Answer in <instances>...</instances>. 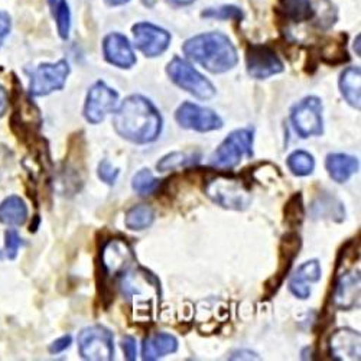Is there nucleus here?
Masks as SVG:
<instances>
[{
  "label": "nucleus",
  "mask_w": 361,
  "mask_h": 361,
  "mask_svg": "<svg viewBox=\"0 0 361 361\" xmlns=\"http://www.w3.org/2000/svg\"><path fill=\"white\" fill-rule=\"evenodd\" d=\"M113 128L120 137L136 145H147L159 139L164 129V118L149 99L132 94L116 110Z\"/></svg>",
  "instance_id": "f257e3e1"
},
{
  "label": "nucleus",
  "mask_w": 361,
  "mask_h": 361,
  "mask_svg": "<svg viewBox=\"0 0 361 361\" xmlns=\"http://www.w3.org/2000/svg\"><path fill=\"white\" fill-rule=\"evenodd\" d=\"M185 56L213 74L233 70L238 63L237 49L231 39L221 32L195 35L183 45Z\"/></svg>",
  "instance_id": "f03ea898"
},
{
  "label": "nucleus",
  "mask_w": 361,
  "mask_h": 361,
  "mask_svg": "<svg viewBox=\"0 0 361 361\" xmlns=\"http://www.w3.org/2000/svg\"><path fill=\"white\" fill-rule=\"evenodd\" d=\"M136 263V255L126 238L111 237L106 240L99 256L103 299L109 295V298L113 300V292L107 285H111L118 275H122L125 270Z\"/></svg>",
  "instance_id": "7ed1b4c3"
},
{
  "label": "nucleus",
  "mask_w": 361,
  "mask_h": 361,
  "mask_svg": "<svg viewBox=\"0 0 361 361\" xmlns=\"http://www.w3.org/2000/svg\"><path fill=\"white\" fill-rule=\"evenodd\" d=\"M208 198L217 205L234 212H245L252 204L250 187L233 175H217L209 178L204 187Z\"/></svg>",
  "instance_id": "20e7f679"
},
{
  "label": "nucleus",
  "mask_w": 361,
  "mask_h": 361,
  "mask_svg": "<svg viewBox=\"0 0 361 361\" xmlns=\"http://www.w3.org/2000/svg\"><path fill=\"white\" fill-rule=\"evenodd\" d=\"M118 289L133 304L152 305V300L161 298V282L150 270L137 263L118 275Z\"/></svg>",
  "instance_id": "39448f33"
},
{
  "label": "nucleus",
  "mask_w": 361,
  "mask_h": 361,
  "mask_svg": "<svg viewBox=\"0 0 361 361\" xmlns=\"http://www.w3.org/2000/svg\"><path fill=\"white\" fill-rule=\"evenodd\" d=\"M255 130L252 128L233 130L209 158V165L216 169L230 171L253 157Z\"/></svg>",
  "instance_id": "423d86ee"
},
{
  "label": "nucleus",
  "mask_w": 361,
  "mask_h": 361,
  "mask_svg": "<svg viewBox=\"0 0 361 361\" xmlns=\"http://www.w3.org/2000/svg\"><path fill=\"white\" fill-rule=\"evenodd\" d=\"M166 74L179 88L185 90L187 93L198 100H209L217 93L214 84L197 71L188 61L180 56H173L168 67Z\"/></svg>",
  "instance_id": "0eeeda50"
},
{
  "label": "nucleus",
  "mask_w": 361,
  "mask_h": 361,
  "mask_svg": "<svg viewBox=\"0 0 361 361\" xmlns=\"http://www.w3.org/2000/svg\"><path fill=\"white\" fill-rule=\"evenodd\" d=\"M71 73L67 59H59L56 63H45L37 67L29 81V96L45 97L54 92L63 90Z\"/></svg>",
  "instance_id": "6e6552de"
},
{
  "label": "nucleus",
  "mask_w": 361,
  "mask_h": 361,
  "mask_svg": "<svg viewBox=\"0 0 361 361\" xmlns=\"http://www.w3.org/2000/svg\"><path fill=\"white\" fill-rule=\"evenodd\" d=\"M290 123L299 137L321 136L324 133L321 99L308 96L296 103L290 110Z\"/></svg>",
  "instance_id": "1a4fd4ad"
},
{
  "label": "nucleus",
  "mask_w": 361,
  "mask_h": 361,
  "mask_svg": "<svg viewBox=\"0 0 361 361\" xmlns=\"http://www.w3.org/2000/svg\"><path fill=\"white\" fill-rule=\"evenodd\" d=\"M78 351L88 361H110L114 358V338L106 326L92 325L78 336Z\"/></svg>",
  "instance_id": "9d476101"
},
{
  "label": "nucleus",
  "mask_w": 361,
  "mask_h": 361,
  "mask_svg": "<svg viewBox=\"0 0 361 361\" xmlns=\"http://www.w3.org/2000/svg\"><path fill=\"white\" fill-rule=\"evenodd\" d=\"M175 120L180 128L200 133L214 132L223 128V120L214 110L201 107L191 102H185L178 107Z\"/></svg>",
  "instance_id": "9b49d317"
},
{
  "label": "nucleus",
  "mask_w": 361,
  "mask_h": 361,
  "mask_svg": "<svg viewBox=\"0 0 361 361\" xmlns=\"http://www.w3.org/2000/svg\"><path fill=\"white\" fill-rule=\"evenodd\" d=\"M118 94L104 81H97L88 90L82 114L88 123L99 125L116 109Z\"/></svg>",
  "instance_id": "f8f14e48"
},
{
  "label": "nucleus",
  "mask_w": 361,
  "mask_h": 361,
  "mask_svg": "<svg viewBox=\"0 0 361 361\" xmlns=\"http://www.w3.org/2000/svg\"><path fill=\"white\" fill-rule=\"evenodd\" d=\"M246 68L247 74L256 80H266L283 73L285 70L282 59L275 49L264 44L249 45L246 51Z\"/></svg>",
  "instance_id": "ddd939ff"
},
{
  "label": "nucleus",
  "mask_w": 361,
  "mask_h": 361,
  "mask_svg": "<svg viewBox=\"0 0 361 361\" xmlns=\"http://www.w3.org/2000/svg\"><path fill=\"white\" fill-rule=\"evenodd\" d=\"M135 45L146 58H157L171 45V34L166 29L150 22H139L132 27Z\"/></svg>",
  "instance_id": "4468645a"
},
{
  "label": "nucleus",
  "mask_w": 361,
  "mask_h": 361,
  "mask_svg": "<svg viewBox=\"0 0 361 361\" xmlns=\"http://www.w3.org/2000/svg\"><path fill=\"white\" fill-rule=\"evenodd\" d=\"M360 270H345L337 276L331 304L337 310L351 311L360 304Z\"/></svg>",
  "instance_id": "2eb2a0df"
},
{
  "label": "nucleus",
  "mask_w": 361,
  "mask_h": 361,
  "mask_svg": "<svg viewBox=\"0 0 361 361\" xmlns=\"http://www.w3.org/2000/svg\"><path fill=\"white\" fill-rule=\"evenodd\" d=\"M300 243L302 242H300V237L296 231H289L282 237L281 246H279V269H278V274L267 281V283H272V286L270 285L266 286L267 296H272L274 293L278 292L279 286L285 279V275H288L292 263L299 255Z\"/></svg>",
  "instance_id": "dca6fc26"
},
{
  "label": "nucleus",
  "mask_w": 361,
  "mask_h": 361,
  "mask_svg": "<svg viewBox=\"0 0 361 361\" xmlns=\"http://www.w3.org/2000/svg\"><path fill=\"white\" fill-rule=\"evenodd\" d=\"M103 55L109 64L122 70H129L136 64V54L132 44L118 32H111L103 39Z\"/></svg>",
  "instance_id": "f3484780"
},
{
  "label": "nucleus",
  "mask_w": 361,
  "mask_h": 361,
  "mask_svg": "<svg viewBox=\"0 0 361 361\" xmlns=\"http://www.w3.org/2000/svg\"><path fill=\"white\" fill-rule=\"evenodd\" d=\"M321 264L317 259L308 260L300 264L295 275L289 279V290L298 299H308L311 296V283H317L321 281Z\"/></svg>",
  "instance_id": "a211bd4d"
},
{
  "label": "nucleus",
  "mask_w": 361,
  "mask_h": 361,
  "mask_svg": "<svg viewBox=\"0 0 361 361\" xmlns=\"http://www.w3.org/2000/svg\"><path fill=\"white\" fill-rule=\"evenodd\" d=\"M361 337L358 331L340 328L331 336L329 350L336 360H360Z\"/></svg>",
  "instance_id": "6ab92c4d"
},
{
  "label": "nucleus",
  "mask_w": 361,
  "mask_h": 361,
  "mask_svg": "<svg viewBox=\"0 0 361 361\" xmlns=\"http://www.w3.org/2000/svg\"><path fill=\"white\" fill-rule=\"evenodd\" d=\"M311 216L312 219L341 223L345 220V208L336 195L329 192H319L311 202Z\"/></svg>",
  "instance_id": "aec40b11"
},
{
  "label": "nucleus",
  "mask_w": 361,
  "mask_h": 361,
  "mask_svg": "<svg viewBox=\"0 0 361 361\" xmlns=\"http://www.w3.org/2000/svg\"><path fill=\"white\" fill-rule=\"evenodd\" d=\"M178 340L175 336L168 333H157L143 340L142 358L145 361H155L168 354L178 351Z\"/></svg>",
  "instance_id": "412c9836"
},
{
  "label": "nucleus",
  "mask_w": 361,
  "mask_h": 361,
  "mask_svg": "<svg viewBox=\"0 0 361 361\" xmlns=\"http://www.w3.org/2000/svg\"><path fill=\"white\" fill-rule=\"evenodd\" d=\"M360 162L357 158L347 154H329L325 159V169L329 178L337 184H344L357 173Z\"/></svg>",
  "instance_id": "4be33fe9"
},
{
  "label": "nucleus",
  "mask_w": 361,
  "mask_h": 361,
  "mask_svg": "<svg viewBox=\"0 0 361 361\" xmlns=\"http://www.w3.org/2000/svg\"><path fill=\"white\" fill-rule=\"evenodd\" d=\"M344 100L354 109H361V70L360 67H347L338 81Z\"/></svg>",
  "instance_id": "5701e85b"
},
{
  "label": "nucleus",
  "mask_w": 361,
  "mask_h": 361,
  "mask_svg": "<svg viewBox=\"0 0 361 361\" xmlns=\"http://www.w3.org/2000/svg\"><path fill=\"white\" fill-rule=\"evenodd\" d=\"M27 214V205L19 195H9L0 202V223L8 227L23 226Z\"/></svg>",
  "instance_id": "b1692460"
},
{
  "label": "nucleus",
  "mask_w": 361,
  "mask_h": 361,
  "mask_svg": "<svg viewBox=\"0 0 361 361\" xmlns=\"http://www.w3.org/2000/svg\"><path fill=\"white\" fill-rule=\"evenodd\" d=\"M155 221L154 208L147 204L133 205L125 217V224L129 230L142 231L149 228Z\"/></svg>",
  "instance_id": "393cba45"
},
{
  "label": "nucleus",
  "mask_w": 361,
  "mask_h": 361,
  "mask_svg": "<svg viewBox=\"0 0 361 361\" xmlns=\"http://www.w3.org/2000/svg\"><path fill=\"white\" fill-rule=\"evenodd\" d=\"M279 11L292 22H305L315 16L311 0H279Z\"/></svg>",
  "instance_id": "a878e982"
},
{
  "label": "nucleus",
  "mask_w": 361,
  "mask_h": 361,
  "mask_svg": "<svg viewBox=\"0 0 361 361\" xmlns=\"http://www.w3.org/2000/svg\"><path fill=\"white\" fill-rule=\"evenodd\" d=\"M165 180H159L154 176V173L149 169L143 168L137 171L133 178H132V188L136 194L140 197H147V195H154L157 194L161 187L164 185Z\"/></svg>",
  "instance_id": "bb28decb"
},
{
  "label": "nucleus",
  "mask_w": 361,
  "mask_h": 361,
  "mask_svg": "<svg viewBox=\"0 0 361 361\" xmlns=\"http://www.w3.org/2000/svg\"><path fill=\"white\" fill-rule=\"evenodd\" d=\"M283 216H285L286 226L290 228H298L300 224H302L305 219V205H304L302 194L296 192L288 200L283 208Z\"/></svg>",
  "instance_id": "cd10ccee"
},
{
  "label": "nucleus",
  "mask_w": 361,
  "mask_h": 361,
  "mask_svg": "<svg viewBox=\"0 0 361 361\" xmlns=\"http://www.w3.org/2000/svg\"><path fill=\"white\" fill-rule=\"evenodd\" d=\"M286 162L295 176H308L315 169V159L307 150H295L288 157Z\"/></svg>",
  "instance_id": "c85d7f7f"
},
{
  "label": "nucleus",
  "mask_w": 361,
  "mask_h": 361,
  "mask_svg": "<svg viewBox=\"0 0 361 361\" xmlns=\"http://www.w3.org/2000/svg\"><path fill=\"white\" fill-rule=\"evenodd\" d=\"M52 16L56 23V31L61 39L67 41L71 31V9L67 0H58L55 8L52 9Z\"/></svg>",
  "instance_id": "c756f323"
},
{
  "label": "nucleus",
  "mask_w": 361,
  "mask_h": 361,
  "mask_svg": "<svg viewBox=\"0 0 361 361\" xmlns=\"http://www.w3.org/2000/svg\"><path fill=\"white\" fill-rule=\"evenodd\" d=\"M201 155L200 154H183V152H172L168 154L166 157H164L158 164L157 168L161 172H166V171H173L178 168L183 166H188V165H195L200 162Z\"/></svg>",
  "instance_id": "7c9ffc66"
},
{
  "label": "nucleus",
  "mask_w": 361,
  "mask_h": 361,
  "mask_svg": "<svg viewBox=\"0 0 361 361\" xmlns=\"http://www.w3.org/2000/svg\"><path fill=\"white\" fill-rule=\"evenodd\" d=\"M345 39L344 41H333L326 44L321 51H319V56L324 63L329 64V66H337V64H344L348 61V54L345 49Z\"/></svg>",
  "instance_id": "2f4dec72"
},
{
  "label": "nucleus",
  "mask_w": 361,
  "mask_h": 361,
  "mask_svg": "<svg viewBox=\"0 0 361 361\" xmlns=\"http://www.w3.org/2000/svg\"><path fill=\"white\" fill-rule=\"evenodd\" d=\"M205 19H217V20H237L240 22L245 18L243 11L234 5H223L219 8H208L201 13Z\"/></svg>",
  "instance_id": "473e14b6"
},
{
  "label": "nucleus",
  "mask_w": 361,
  "mask_h": 361,
  "mask_svg": "<svg viewBox=\"0 0 361 361\" xmlns=\"http://www.w3.org/2000/svg\"><path fill=\"white\" fill-rule=\"evenodd\" d=\"M23 246V242L20 235L18 234L16 230L13 228H9L6 233H5V255L9 260H15L18 253H19V249Z\"/></svg>",
  "instance_id": "72a5a7b5"
},
{
  "label": "nucleus",
  "mask_w": 361,
  "mask_h": 361,
  "mask_svg": "<svg viewBox=\"0 0 361 361\" xmlns=\"http://www.w3.org/2000/svg\"><path fill=\"white\" fill-rule=\"evenodd\" d=\"M97 175H99V178L103 180L104 184H107V185H114L117 178H118V175H120V171H118V168L113 166V165L110 164V161L103 159V161L99 164Z\"/></svg>",
  "instance_id": "f704fd0d"
},
{
  "label": "nucleus",
  "mask_w": 361,
  "mask_h": 361,
  "mask_svg": "<svg viewBox=\"0 0 361 361\" xmlns=\"http://www.w3.org/2000/svg\"><path fill=\"white\" fill-rule=\"evenodd\" d=\"M12 31V18L8 12L0 11V48Z\"/></svg>",
  "instance_id": "c9c22d12"
},
{
  "label": "nucleus",
  "mask_w": 361,
  "mask_h": 361,
  "mask_svg": "<svg viewBox=\"0 0 361 361\" xmlns=\"http://www.w3.org/2000/svg\"><path fill=\"white\" fill-rule=\"evenodd\" d=\"M122 348L125 353V358L128 361H135L136 355H137V345H136V340L133 337H125L122 340Z\"/></svg>",
  "instance_id": "e433bc0d"
},
{
  "label": "nucleus",
  "mask_w": 361,
  "mask_h": 361,
  "mask_svg": "<svg viewBox=\"0 0 361 361\" xmlns=\"http://www.w3.org/2000/svg\"><path fill=\"white\" fill-rule=\"evenodd\" d=\"M73 343V338L71 336H64L61 338L55 340L51 345H49V353L51 354H59V353H64L67 348H70Z\"/></svg>",
  "instance_id": "4c0bfd02"
},
{
  "label": "nucleus",
  "mask_w": 361,
  "mask_h": 361,
  "mask_svg": "<svg viewBox=\"0 0 361 361\" xmlns=\"http://www.w3.org/2000/svg\"><path fill=\"white\" fill-rule=\"evenodd\" d=\"M9 109V96L5 87L0 85V117H4Z\"/></svg>",
  "instance_id": "58836bf2"
},
{
  "label": "nucleus",
  "mask_w": 361,
  "mask_h": 361,
  "mask_svg": "<svg viewBox=\"0 0 361 361\" xmlns=\"http://www.w3.org/2000/svg\"><path fill=\"white\" fill-rule=\"evenodd\" d=\"M259 358L255 353L252 351H246V350H242V351H235L230 355V360H256Z\"/></svg>",
  "instance_id": "ea45409f"
},
{
  "label": "nucleus",
  "mask_w": 361,
  "mask_h": 361,
  "mask_svg": "<svg viewBox=\"0 0 361 361\" xmlns=\"http://www.w3.org/2000/svg\"><path fill=\"white\" fill-rule=\"evenodd\" d=\"M166 2L175 8H185L197 2V0H166Z\"/></svg>",
  "instance_id": "a19ab883"
},
{
  "label": "nucleus",
  "mask_w": 361,
  "mask_h": 361,
  "mask_svg": "<svg viewBox=\"0 0 361 361\" xmlns=\"http://www.w3.org/2000/svg\"><path fill=\"white\" fill-rule=\"evenodd\" d=\"M104 2H106L109 6L116 8V6H123V5L129 4L130 0H104Z\"/></svg>",
  "instance_id": "79ce46f5"
},
{
  "label": "nucleus",
  "mask_w": 361,
  "mask_h": 361,
  "mask_svg": "<svg viewBox=\"0 0 361 361\" xmlns=\"http://www.w3.org/2000/svg\"><path fill=\"white\" fill-rule=\"evenodd\" d=\"M360 35H357V38H355V41H354V49H357L355 52H357V55L360 56V54H361V51H360Z\"/></svg>",
  "instance_id": "37998d69"
},
{
  "label": "nucleus",
  "mask_w": 361,
  "mask_h": 361,
  "mask_svg": "<svg viewBox=\"0 0 361 361\" xmlns=\"http://www.w3.org/2000/svg\"><path fill=\"white\" fill-rule=\"evenodd\" d=\"M56 2H58V0H48V4H49V8H51V11L55 8Z\"/></svg>",
  "instance_id": "c03bdc74"
},
{
  "label": "nucleus",
  "mask_w": 361,
  "mask_h": 361,
  "mask_svg": "<svg viewBox=\"0 0 361 361\" xmlns=\"http://www.w3.org/2000/svg\"><path fill=\"white\" fill-rule=\"evenodd\" d=\"M324 18H326V12H324V16H322V18H321V20H322V19H324ZM328 19H329V20H331V22H333V23H334V22H336V20H333V16H329V18H328Z\"/></svg>",
  "instance_id": "a18cd8bd"
}]
</instances>
